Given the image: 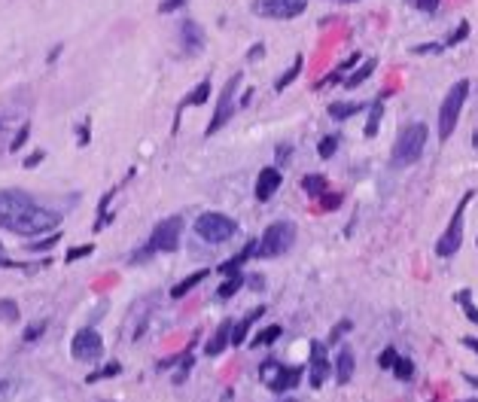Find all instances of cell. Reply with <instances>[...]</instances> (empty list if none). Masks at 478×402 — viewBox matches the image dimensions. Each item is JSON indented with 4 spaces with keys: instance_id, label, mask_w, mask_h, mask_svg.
Listing matches in <instances>:
<instances>
[{
    "instance_id": "6da1fadb",
    "label": "cell",
    "mask_w": 478,
    "mask_h": 402,
    "mask_svg": "<svg viewBox=\"0 0 478 402\" xmlns=\"http://www.w3.org/2000/svg\"><path fill=\"white\" fill-rule=\"evenodd\" d=\"M427 137H430V128L423 122H411L408 128L399 131L396 143H393V168L414 165L423 156V150H427Z\"/></svg>"
},
{
    "instance_id": "7a4b0ae2",
    "label": "cell",
    "mask_w": 478,
    "mask_h": 402,
    "mask_svg": "<svg viewBox=\"0 0 478 402\" xmlns=\"http://www.w3.org/2000/svg\"><path fill=\"white\" fill-rule=\"evenodd\" d=\"M296 241V222L290 220H277L272 222L262 238H256V256L259 259H274V256H283V253L292 247Z\"/></svg>"
},
{
    "instance_id": "3957f363",
    "label": "cell",
    "mask_w": 478,
    "mask_h": 402,
    "mask_svg": "<svg viewBox=\"0 0 478 402\" xmlns=\"http://www.w3.org/2000/svg\"><path fill=\"white\" fill-rule=\"evenodd\" d=\"M58 226H61V213L58 211H52V207H43V204H34L30 211L21 213L6 231H12V235H21V238H37V235H46V231H52V229H58Z\"/></svg>"
},
{
    "instance_id": "277c9868",
    "label": "cell",
    "mask_w": 478,
    "mask_h": 402,
    "mask_svg": "<svg viewBox=\"0 0 478 402\" xmlns=\"http://www.w3.org/2000/svg\"><path fill=\"white\" fill-rule=\"evenodd\" d=\"M466 95H469V80H457L454 86L448 89L442 107H439V141H448L457 128V119H460V110L466 104Z\"/></svg>"
},
{
    "instance_id": "5b68a950",
    "label": "cell",
    "mask_w": 478,
    "mask_h": 402,
    "mask_svg": "<svg viewBox=\"0 0 478 402\" xmlns=\"http://www.w3.org/2000/svg\"><path fill=\"white\" fill-rule=\"evenodd\" d=\"M195 235L207 244H226L238 235V222L220 211H207L195 220Z\"/></svg>"
},
{
    "instance_id": "8992f818",
    "label": "cell",
    "mask_w": 478,
    "mask_h": 402,
    "mask_svg": "<svg viewBox=\"0 0 478 402\" xmlns=\"http://www.w3.org/2000/svg\"><path fill=\"white\" fill-rule=\"evenodd\" d=\"M469 201H472V189L463 192V198H460V204H457V211H454V216H451L448 229H445L442 238L436 241V256L448 259V256H454V253L460 250V244H463V213H466Z\"/></svg>"
},
{
    "instance_id": "52a82bcc",
    "label": "cell",
    "mask_w": 478,
    "mask_h": 402,
    "mask_svg": "<svg viewBox=\"0 0 478 402\" xmlns=\"http://www.w3.org/2000/svg\"><path fill=\"white\" fill-rule=\"evenodd\" d=\"M180 238H183V216H165L161 222H156V229H152L150 241V253H174L177 247H180Z\"/></svg>"
},
{
    "instance_id": "ba28073f",
    "label": "cell",
    "mask_w": 478,
    "mask_h": 402,
    "mask_svg": "<svg viewBox=\"0 0 478 402\" xmlns=\"http://www.w3.org/2000/svg\"><path fill=\"white\" fill-rule=\"evenodd\" d=\"M259 378L268 384V390H274V393H287L292 390L299 384V378H302V369H296V366H283V362H277V360H265L262 362V369H259Z\"/></svg>"
},
{
    "instance_id": "9c48e42d",
    "label": "cell",
    "mask_w": 478,
    "mask_h": 402,
    "mask_svg": "<svg viewBox=\"0 0 478 402\" xmlns=\"http://www.w3.org/2000/svg\"><path fill=\"white\" fill-rule=\"evenodd\" d=\"M34 204H37L34 195L25 189H0V229H10Z\"/></svg>"
},
{
    "instance_id": "30bf717a",
    "label": "cell",
    "mask_w": 478,
    "mask_h": 402,
    "mask_svg": "<svg viewBox=\"0 0 478 402\" xmlns=\"http://www.w3.org/2000/svg\"><path fill=\"white\" fill-rule=\"evenodd\" d=\"M71 353H73V360H80V362H98V360L104 357V338H101V332H98L95 326L76 329V335H73V342H71Z\"/></svg>"
},
{
    "instance_id": "8fae6325",
    "label": "cell",
    "mask_w": 478,
    "mask_h": 402,
    "mask_svg": "<svg viewBox=\"0 0 478 402\" xmlns=\"http://www.w3.org/2000/svg\"><path fill=\"white\" fill-rule=\"evenodd\" d=\"M241 80H244V73L229 76L226 89H222V95H220V101H217V110H213V119H211V125H207V131H204L207 137H213V134H217V131L235 116V91H238V86H241Z\"/></svg>"
},
{
    "instance_id": "7c38bea8",
    "label": "cell",
    "mask_w": 478,
    "mask_h": 402,
    "mask_svg": "<svg viewBox=\"0 0 478 402\" xmlns=\"http://www.w3.org/2000/svg\"><path fill=\"white\" fill-rule=\"evenodd\" d=\"M308 6V0H253L250 10L262 15V19H277V21H287L302 15Z\"/></svg>"
},
{
    "instance_id": "4fadbf2b",
    "label": "cell",
    "mask_w": 478,
    "mask_h": 402,
    "mask_svg": "<svg viewBox=\"0 0 478 402\" xmlns=\"http://www.w3.org/2000/svg\"><path fill=\"white\" fill-rule=\"evenodd\" d=\"M329 375H333V362L326 357V344L311 342V387H323Z\"/></svg>"
},
{
    "instance_id": "5bb4252c",
    "label": "cell",
    "mask_w": 478,
    "mask_h": 402,
    "mask_svg": "<svg viewBox=\"0 0 478 402\" xmlns=\"http://www.w3.org/2000/svg\"><path fill=\"white\" fill-rule=\"evenodd\" d=\"M180 43H183V49L189 52V55H198V52L204 49V30L198 21H180Z\"/></svg>"
},
{
    "instance_id": "9a60e30c",
    "label": "cell",
    "mask_w": 478,
    "mask_h": 402,
    "mask_svg": "<svg viewBox=\"0 0 478 402\" xmlns=\"http://www.w3.org/2000/svg\"><path fill=\"white\" fill-rule=\"evenodd\" d=\"M281 183H283V177H281V171H277V168H262L259 177H256V198L259 201H268L277 189H281Z\"/></svg>"
},
{
    "instance_id": "2e32d148",
    "label": "cell",
    "mask_w": 478,
    "mask_h": 402,
    "mask_svg": "<svg viewBox=\"0 0 478 402\" xmlns=\"http://www.w3.org/2000/svg\"><path fill=\"white\" fill-rule=\"evenodd\" d=\"M353 369H357V362H353V351L351 347H342L335 357V366H333V375H335V384H351L353 378Z\"/></svg>"
},
{
    "instance_id": "e0dca14e",
    "label": "cell",
    "mask_w": 478,
    "mask_h": 402,
    "mask_svg": "<svg viewBox=\"0 0 478 402\" xmlns=\"http://www.w3.org/2000/svg\"><path fill=\"white\" fill-rule=\"evenodd\" d=\"M232 326H235L232 320L220 323V329L213 332V338H211V342L204 344V353H207V357H220V353L226 351L229 344H232Z\"/></svg>"
},
{
    "instance_id": "ac0fdd59",
    "label": "cell",
    "mask_w": 478,
    "mask_h": 402,
    "mask_svg": "<svg viewBox=\"0 0 478 402\" xmlns=\"http://www.w3.org/2000/svg\"><path fill=\"white\" fill-rule=\"evenodd\" d=\"M19 387H21L19 372L10 369V366H0V402H12Z\"/></svg>"
},
{
    "instance_id": "d6986e66",
    "label": "cell",
    "mask_w": 478,
    "mask_h": 402,
    "mask_svg": "<svg viewBox=\"0 0 478 402\" xmlns=\"http://www.w3.org/2000/svg\"><path fill=\"white\" fill-rule=\"evenodd\" d=\"M250 256H256V241H247L244 250L238 253V256L226 259V262H222V265L217 268V272H220V274H229V277H232V274H241V265H244V262L250 259Z\"/></svg>"
},
{
    "instance_id": "ffe728a7",
    "label": "cell",
    "mask_w": 478,
    "mask_h": 402,
    "mask_svg": "<svg viewBox=\"0 0 478 402\" xmlns=\"http://www.w3.org/2000/svg\"><path fill=\"white\" fill-rule=\"evenodd\" d=\"M262 314H265V308H253V311L250 314H247L244 317V320L241 323H235V326H232V344L238 347V344H244V338H247V332H250V326H253V323H256L259 320V317Z\"/></svg>"
},
{
    "instance_id": "44dd1931",
    "label": "cell",
    "mask_w": 478,
    "mask_h": 402,
    "mask_svg": "<svg viewBox=\"0 0 478 402\" xmlns=\"http://www.w3.org/2000/svg\"><path fill=\"white\" fill-rule=\"evenodd\" d=\"M302 189L311 198H323L329 192V183H326V177H320V174H305L302 177Z\"/></svg>"
},
{
    "instance_id": "7402d4cb",
    "label": "cell",
    "mask_w": 478,
    "mask_h": 402,
    "mask_svg": "<svg viewBox=\"0 0 478 402\" xmlns=\"http://www.w3.org/2000/svg\"><path fill=\"white\" fill-rule=\"evenodd\" d=\"M384 98L387 95H378L372 110H369V122H366V137H375L378 128H381V119H384Z\"/></svg>"
},
{
    "instance_id": "603a6c76",
    "label": "cell",
    "mask_w": 478,
    "mask_h": 402,
    "mask_svg": "<svg viewBox=\"0 0 478 402\" xmlns=\"http://www.w3.org/2000/svg\"><path fill=\"white\" fill-rule=\"evenodd\" d=\"M207 274H211V272H207V268H202V272H195V274L183 277V281H180V283H177V287L171 290V296H174V299H183V296H186V292H189V290H195V287H198V283H202V281H204V277H207Z\"/></svg>"
},
{
    "instance_id": "cb8c5ba5",
    "label": "cell",
    "mask_w": 478,
    "mask_h": 402,
    "mask_svg": "<svg viewBox=\"0 0 478 402\" xmlns=\"http://www.w3.org/2000/svg\"><path fill=\"white\" fill-rule=\"evenodd\" d=\"M362 110V104H353V101H333L329 104V116L333 119H351V116H357Z\"/></svg>"
},
{
    "instance_id": "d4e9b609",
    "label": "cell",
    "mask_w": 478,
    "mask_h": 402,
    "mask_svg": "<svg viewBox=\"0 0 478 402\" xmlns=\"http://www.w3.org/2000/svg\"><path fill=\"white\" fill-rule=\"evenodd\" d=\"M375 67H378V61H375V58H366V61H362V67H360L357 73H348V80H344V89H357L360 82H366L369 76H372V71H375Z\"/></svg>"
},
{
    "instance_id": "484cf974",
    "label": "cell",
    "mask_w": 478,
    "mask_h": 402,
    "mask_svg": "<svg viewBox=\"0 0 478 402\" xmlns=\"http://www.w3.org/2000/svg\"><path fill=\"white\" fill-rule=\"evenodd\" d=\"M207 98H211V80H202L195 89L189 91V98L180 104V110H183V107H202Z\"/></svg>"
},
{
    "instance_id": "4316f807",
    "label": "cell",
    "mask_w": 478,
    "mask_h": 402,
    "mask_svg": "<svg viewBox=\"0 0 478 402\" xmlns=\"http://www.w3.org/2000/svg\"><path fill=\"white\" fill-rule=\"evenodd\" d=\"M357 61H360V55H357V52H353V55H348V58H344L342 64L335 67V73H329V76H326V80H323V82H344V80H348V71H351L353 64H357Z\"/></svg>"
},
{
    "instance_id": "83f0119b",
    "label": "cell",
    "mask_w": 478,
    "mask_h": 402,
    "mask_svg": "<svg viewBox=\"0 0 478 402\" xmlns=\"http://www.w3.org/2000/svg\"><path fill=\"white\" fill-rule=\"evenodd\" d=\"M244 287V274H232V277H226V281L220 283V290H217V296L220 299H232L238 290Z\"/></svg>"
},
{
    "instance_id": "f1b7e54d",
    "label": "cell",
    "mask_w": 478,
    "mask_h": 402,
    "mask_svg": "<svg viewBox=\"0 0 478 402\" xmlns=\"http://www.w3.org/2000/svg\"><path fill=\"white\" fill-rule=\"evenodd\" d=\"M283 335V329L281 326H277V323H274V326H268V329H262V332H256V338H253V342H250V347H262V344H274L277 342V338H281Z\"/></svg>"
},
{
    "instance_id": "f546056e",
    "label": "cell",
    "mask_w": 478,
    "mask_h": 402,
    "mask_svg": "<svg viewBox=\"0 0 478 402\" xmlns=\"http://www.w3.org/2000/svg\"><path fill=\"white\" fill-rule=\"evenodd\" d=\"M302 64H305V58H302V55H296V61H292V67H290V71H287V73H283V76H281V80H277V82H274V91H283V89H287V86H290V82H292V80H296V76H299V73H302Z\"/></svg>"
},
{
    "instance_id": "4dcf8cb0",
    "label": "cell",
    "mask_w": 478,
    "mask_h": 402,
    "mask_svg": "<svg viewBox=\"0 0 478 402\" xmlns=\"http://www.w3.org/2000/svg\"><path fill=\"white\" fill-rule=\"evenodd\" d=\"M19 320V305L12 299H0V323H15Z\"/></svg>"
},
{
    "instance_id": "1f68e13d",
    "label": "cell",
    "mask_w": 478,
    "mask_h": 402,
    "mask_svg": "<svg viewBox=\"0 0 478 402\" xmlns=\"http://www.w3.org/2000/svg\"><path fill=\"white\" fill-rule=\"evenodd\" d=\"M457 302L463 305V311H466L469 320L478 323V308L472 305V290H460V292H457Z\"/></svg>"
},
{
    "instance_id": "d6a6232c",
    "label": "cell",
    "mask_w": 478,
    "mask_h": 402,
    "mask_svg": "<svg viewBox=\"0 0 478 402\" xmlns=\"http://www.w3.org/2000/svg\"><path fill=\"white\" fill-rule=\"evenodd\" d=\"M393 375H396L399 381H411V375H414V362L408 360V357H399V360H396V366H393Z\"/></svg>"
},
{
    "instance_id": "836d02e7",
    "label": "cell",
    "mask_w": 478,
    "mask_h": 402,
    "mask_svg": "<svg viewBox=\"0 0 478 402\" xmlns=\"http://www.w3.org/2000/svg\"><path fill=\"white\" fill-rule=\"evenodd\" d=\"M122 372V366L119 362H110V366H104V369H98V372H91L86 381L89 384H95V381H104V378H113V375H119Z\"/></svg>"
},
{
    "instance_id": "e575fe53",
    "label": "cell",
    "mask_w": 478,
    "mask_h": 402,
    "mask_svg": "<svg viewBox=\"0 0 478 402\" xmlns=\"http://www.w3.org/2000/svg\"><path fill=\"white\" fill-rule=\"evenodd\" d=\"M335 150H338V137H335V134H326V137L320 141V146H317L320 159H333V156H335Z\"/></svg>"
},
{
    "instance_id": "d590c367",
    "label": "cell",
    "mask_w": 478,
    "mask_h": 402,
    "mask_svg": "<svg viewBox=\"0 0 478 402\" xmlns=\"http://www.w3.org/2000/svg\"><path fill=\"white\" fill-rule=\"evenodd\" d=\"M28 137H30V125H28V122H25V125H21V128H19V134H15V137H12L10 150H12V152H19V150H21V146H25V143H28Z\"/></svg>"
},
{
    "instance_id": "8d00e7d4",
    "label": "cell",
    "mask_w": 478,
    "mask_h": 402,
    "mask_svg": "<svg viewBox=\"0 0 478 402\" xmlns=\"http://www.w3.org/2000/svg\"><path fill=\"white\" fill-rule=\"evenodd\" d=\"M396 351H393V347H384V353H381V357H378V366H381V369H393V366H396Z\"/></svg>"
},
{
    "instance_id": "74e56055",
    "label": "cell",
    "mask_w": 478,
    "mask_h": 402,
    "mask_svg": "<svg viewBox=\"0 0 478 402\" xmlns=\"http://www.w3.org/2000/svg\"><path fill=\"white\" fill-rule=\"evenodd\" d=\"M408 6H414V10L421 12H436L439 10V0H405Z\"/></svg>"
},
{
    "instance_id": "f35d334b",
    "label": "cell",
    "mask_w": 478,
    "mask_h": 402,
    "mask_svg": "<svg viewBox=\"0 0 478 402\" xmlns=\"http://www.w3.org/2000/svg\"><path fill=\"white\" fill-rule=\"evenodd\" d=\"M58 231H55V235H52V238H46V241H40V244H28V250L30 253H43V250H52V247H55L58 244Z\"/></svg>"
},
{
    "instance_id": "ab89813d",
    "label": "cell",
    "mask_w": 478,
    "mask_h": 402,
    "mask_svg": "<svg viewBox=\"0 0 478 402\" xmlns=\"http://www.w3.org/2000/svg\"><path fill=\"white\" fill-rule=\"evenodd\" d=\"M89 253H91V244H86V247H71V250H67V256H64V262H76V259L89 256Z\"/></svg>"
},
{
    "instance_id": "60d3db41",
    "label": "cell",
    "mask_w": 478,
    "mask_h": 402,
    "mask_svg": "<svg viewBox=\"0 0 478 402\" xmlns=\"http://www.w3.org/2000/svg\"><path fill=\"white\" fill-rule=\"evenodd\" d=\"M43 329H46V323L40 320V323H34V326H28L25 329V342H37V338L43 335Z\"/></svg>"
},
{
    "instance_id": "b9f144b4",
    "label": "cell",
    "mask_w": 478,
    "mask_h": 402,
    "mask_svg": "<svg viewBox=\"0 0 478 402\" xmlns=\"http://www.w3.org/2000/svg\"><path fill=\"white\" fill-rule=\"evenodd\" d=\"M466 34H469V25L463 21V25H460V28H457V30H454V34L448 37V43H445V46H454V43H460V40H463Z\"/></svg>"
},
{
    "instance_id": "7bdbcfd3",
    "label": "cell",
    "mask_w": 478,
    "mask_h": 402,
    "mask_svg": "<svg viewBox=\"0 0 478 402\" xmlns=\"http://www.w3.org/2000/svg\"><path fill=\"white\" fill-rule=\"evenodd\" d=\"M183 3H186V0H161L159 12H174V10H180Z\"/></svg>"
},
{
    "instance_id": "ee69618b",
    "label": "cell",
    "mask_w": 478,
    "mask_h": 402,
    "mask_svg": "<svg viewBox=\"0 0 478 402\" xmlns=\"http://www.w3.org/2000/svg\"><path fill=\"white\" fill-rule=\"evenodd\" d=\"M442 49H445L442 43H423V46H414V52H421V55H423V52H442Z\"/></svg>"
},
{
    "instance_id": "f6af8a7d",
    "label": "cell",
    "mask_w": 478,
    "mask_h": 402,
    "mask_svg": "<svg viewBox=\"0 0 478 402\" xmlns=\"http://www.w3.org/2000/svg\"><path fill=\"white\" fill-rule=\"evenodd\" d=\"M262 55H265V43H256L250 52H247V58H250V61H259Z\"/></svg>"
},
{
    "instance_id": "bcb514c9",
    "label": "cell",
    "mask_w": 478,
    "mask_h": 402,
    "mask_svg": "<svg viewBox=\"0 0 478 402\" xmlns=\"http://www.w3.org/2000/svg\"><path fill=\"white\" fill-rule=\"evenodd\" d=\"M43 159H46V152H34V156H28V159H25V168H37Z\"/></svg>"
},
{
    "instance_id": "7dc6e473",
    "label": "cell",
    "mask_w": 478,
    "mask_h": 402,
    "mask_svg": "<svg viewBox=\"0 0 478 402\" xmlns=\"http://www.w3.org/2000/svg\"><path fill=\"white\" fill-rule=\"evenodd\" d=\"M0 268H15L12 259H6V250H3V241H0Z\"/></svg>"
},
{
    "instance_id": "c3c4849f",
    "label": "cell",
    "mask_w": 478,
    "mask_h": 402,
    "mask_svg": "<svg viewBox=\"0 0 478 402\" xmlns=\"http://www.w3.org/2000/svg\"><path fill=\"white\" fill-rule=\"evenodd\" d=\"M342 204V195H323V207H338Z\"/></svg>"
},
{
    "instance_id": "681fc988",
    "label": "cell",
    "mask_w": 478,
    "mask_h": 402,
    "mask_svg": "<svg viewBox=\"0 0 478 402\" xmlns=\"http://www.w3.org/2000/svg\"><path fill=\"white\" fill-rule=\"evenodd\" d=\"M351 329V323L348 320H344V323H338V326L333 329V342H335V338H342V332H348Z\"/></svg>"
},
{
    "instance_id": "f907efd6",
    "label": "cell",
    "mask_w": 478,
    "mask_h": 402,
    "mask_svg": "<svg viewBox=\"0 0 478 402\" xmlns=\"http://www.w3.org/2000/svg\"><path fill=\"white\" fill-rule=\"evenodd\" d=\"M247 283H250V287H256V290H259V287H265V281H262V277H259V274L247 277Z\"/></svg>"
},
{
    "instance_id": "816d5d0a",
    "label": "cell",
    "mask_w": 478,
    "mask_h": 402,
    "mask_svg": "<svg viewBox=\"0 0 478 402\" xmlns=\"http://www.w3.org/2000/svg\"><path fill=\"white\" fill-rule=\"evenodd\" d=\"M277 159H290V146H281V150H277Z\"/></svg>"
},
{
    "instance_id": "f5cc1de1",
    "label": "cell",
    "mask_w": 478,
    "mask_h": 402,
    "mask_svg": "<svg viewBox=\"0 0 478 402\" xmlns=\"http://www.w3.org/2000/svg\"><path fill=\"white\" fill-rule=\"evenodd\" d=\"M463 342H466V347H472V351L478 353V338H463Z\"/></svg>"
},
{
    "instance_id": "db71d44e",
    "label": "cell",
    "mask_w": 478,
    "mask_h": 402,
    "mask_svg": "<svg viewBox=\"0 0 478 402\" xmlns=\"http://www.w3.org/2000/svg\"><path fill=\"white\" fill-rule=\"evenodd\" d=\"M472 146H475V150H478V128L472 131Z\"/></svg>"
},
{
    "instance_id": "11a10c76",
    "label": "cell",
    "mask_w": 478,
    "mask_h": 402,
    "mask_svg": "<svg viewBox=\"0 0 478 402\" xmlns=\"http://www.w3.org/2000/svg\"><path fill=\"white\" fill-rule=\"evenodd\" d=\"M466 381H469V384H478V378H475V375H466Z\"/></svg>"
},
{
    "instance_id": "9f6ffc18",
    "label": "cell",
    "mask_w": 478,
    "mask_h": 402,
    "mask_svg": "<svg viewBox=\"0 0 478 402\" xmlns=\"http://www.w3.org/2000/svg\"><path fill=\"white\" fill-rule=\"evenodd\" d=\"M463 402H478V399H463Z\"/></svg>"
},
{
    "instance_id": "6f0895ef",
    "label": "cell",
    "mask_w": 478,
    "mask_h": 402,
    "mask_svg": "<svg viewBox=\"0 0 478 402\" xmlns=\"http://www.w3.org/2000/svg\"><path fill=\"white\" fill-rule=\"evenodd\" d=\"M344 3H353V0H344Z\"/></svg>"
},
{
    "instance_id": "680465c9",
    "label": "cell",
    "mask_w": 478,
    "mask_h": 402,
    "mask_svg": "<svg viewBox=\"0 0 478 402\" xmlns=\"http://www.w3.org/2000/svg\"><path fill=\"white\" fill-rule=\"evenodd\" d=\"M287 402H296V399H287Z\"/></svg>"
}]
</instances>
